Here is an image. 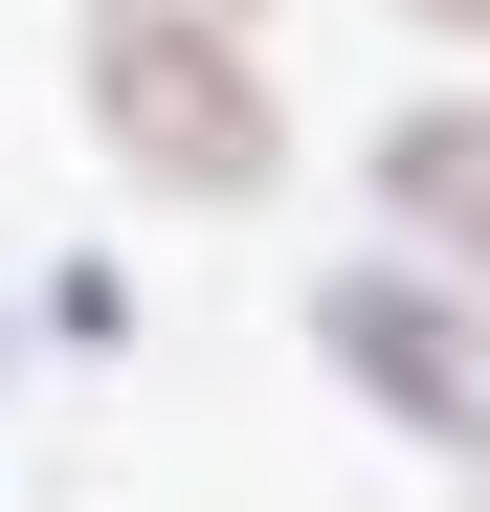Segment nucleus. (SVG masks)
<instances>
[{"label": "nucleus", "instance_id": "nucleus-1", "mask_svg": "<svg viewBox=\"0 0 490 512\" xmlns=\"http://www.w3.org/2000/svg\"><path fill=\"white\" fill-rule=\"evenodd\" d=\"M90 112H112L134 179H179V201L268 179V67H245V23H112L90 0Z\"/></svg>", "mask_w": 490, "mask_h": 512}, {"label": "nucleus", "instance_id": "nucleus-2", "mask_svg": "<svg viewBox=\"0 0 490 512\" xmlns=\"http://www.w3.org/2000/svg\"><path fill=\"white\" fill-rule=\"evenodd\" d=\"M312 357H335L379 423H424V446H490V312L424 290V268H335L312 290Z\"/></svg>", "mask_w": 490, "mask_h": 512}, {"label": "nucleus", "instance_id": "nucleus-3", "mask_svg": "<svg viewBox=\"0 0 490 512\" xmlns=\"http://www.w3.org/2000/svg\"><path fill=\"white\" fill-rule=\"evenodd\" d=\"M379 201H401V245H446V268L490 290V112H401L379 134Z\"/></svg>", "mask_w": 490, "mask_h": 512}, {"label": "nucleus", "instance_id": "nucleus-4", "mask_svg": "<svg viewBox=\"0 0 490 512\" xmlns=\"http://www.w3.org/2000/svg\"><path fill=\"white\" fill-rule=\"evenodd\" d=\"M112 23H245V0H112Z\"/></svg>", "mask_w": 490, "mask_h": 512}, {"label": "nucleus", "instance_id": "nucleus-5", "mask_svg": "<svg viewBox=\"0 0 490 512\" xmlns=\"http://www.w3.org/2000/svg\"><path fill=\"white\" fill-rule=\"evenodd\" d=\"M401 23H490V0H401Z\"/></svg>", "mask_w": 490, "mask_h": 512}]
</instances>
